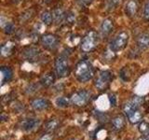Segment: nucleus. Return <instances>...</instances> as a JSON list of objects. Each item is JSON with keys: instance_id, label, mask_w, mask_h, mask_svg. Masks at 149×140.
Wrapping results in <instances>:
<instances>
[{"instance_id": "nucleus-1", "label": "nucleus", "mask_w": 149, "mask_h": 140, "mask_svg": "<svg viewBox=\"0 0 149 140\" xmlns=\"http://www.w3.org/2000/svg\"><path fill=\"white\" fill-rule=\"evenodd\" d=\"M74 75L79 82L85 83L93 78L94 69L88 61L82 60L77 64L76 69H74Z\"/></svg>"}, {"instance_id": "nucleus-2", "label": "nucleus", "mask_w": 149, "mask_h": 140, "mask_svg": "<svg viewBox=\"0 0 149 140\" xmlns=\"http://www.w3.org/2000/svg\"><path fill=\"white\" fill-rule=\"evenodd\" d=\"M128 42H129V34H128V32L121 31L114 37V39L111 41L110 49L113 51H115V52L123 50L126 47H127Z\"/></svg>"}, {"instance_id": "nucleus-3", "label": "nucleus", "mask_w": 149, "mask_h": 140, "mask_svg": "<svg viewBox=\"0 0 149 140\" xmlns=\"http://www.w3.org/2000/svg\"><path fill=\"white\" fill-rule=\"evenodd\" d=\"M98 43V34L95 31H90L84 36L81 40V50L84 52H90L97 46Z\"/></svg>"}, {"instance_id": "nucleus-4", "label": "nucleus", "mask_w": 149, "mask_h": 140, "mask_svg": "<svg viewBox=\"0 0 149 140\" xmlns=\"http://www.w3.org/2000/svg\"><path fill=\"white\" fill-rule=\"evenodd\" d=\"M55 71L59 78H64L69 75L70 67L68 64V56L63 53L55 61Z\"/></svg>"}, {"instance_id": "nucleus-5", "label": "nucleus", "mask_w": 149, "mask_h": 140, "mask_svg": "<svg viewBox=\"0 0 149 140\" xmlns=\"http://www.w3.org/2000/svg\"><path fill=\"white\" fill-rule=\"evenodd\" d=\"M112 78H113V73L110 71H102L99 74V76L95 79V87L98 90L102 91L109 85Z\"/></svg>"}, {"instance_id": "nucleus-6", "label": "nucleus", "mask_w": 149, "mask_h": 140, "mask_svg": "<svg viewBox=\"0 0 149 140\" xmlns=\"http://www.w3.org/2000/svg\"><path fill=\"white\" fill-rule=\"evenodd\" d=\"M144 98L142 96H133L129 102H127L124 106V112L127 116H130L134 111L138 110V108L143 104Z\"/></svg>"}, {"instance_id": "nucleus-7", "label": "nucleus", "mask_w": 149, "mask_h": 140, "mask_svg": "<svg viewBox=\"0 0 149 140\" xmlns=\"http://www.w3.org/2000/svg\"><path fill=\"white\" fill-rule=\"evenodd\" d=\"M91 93L86 90H80L74 93L73 96L71 97V103L73 105H76L78 106H85L88 101L90 100Z\"/></svg>"}, {"instance_id": "nucleus-8", "label": "nucleus", "mask_w": 149, "mask_h": 140, "mask_svg": "<svg viewBox=\"0 0 149 140\" xmlns=\"http://www.w3.org/2000/svg\"><path fill=\"white\" fill-rule=\"evenodd\" d=\"M41 43L46 49L54 50L59 45V38L53 34H46L41 37Z\"/></svg>"}, {"instance_id": "nucleus-9", "label": "nucleus", "mask_w": 149, "mask_h": 140, "mask_svg": "<svg viewBox=\"0 0 149 140\" xmlns=\"http://www.w3.org/2000/svg\"><path fill=\"white\" fill-rule=\"evenodd\" d=\"M114 28V22L111 19H104L102 22L100 26V33L102 36H107L111 34V32L113 31Z\"/></svg>"}, {"instance_id": "nucleus-10", "label": "nucleus", "mask_w": 149, "mask_h": 140, "mask_svg": "<svg viewBox=\"0 0 149 140\" xmlns=\"http://www.w3.org/2000/svg\"><path fill=\"white\" fill-rule=\"evenodd\" d=\"M137 47L140 51H143L149 49V34H142L137 38Z\"/></svg>"}, {"instance_id": "nucleus-11", "label": "nucleus", "mask_w": 149, "mask_h": 140, "mask_svg": "<svg viewBox=\"0 0 149 140\" xmlns=\"http://www.w3.org/2000/svg\"><path fill=\"white\" fill-rule=\"evenodd\" d=\"M138 10V4L136 1L134 0H129L126 4V7H125V11L126 14L129 16V17H133L136 15Z\"/></svg>"}, {"instance_id": "nucleus-12", "label": "nucleus", "mask_w": 149, "mask_h": 140, "mask_svg": "<svg viewBox=\"0 0 149 140\" xmlns=\"http://www.w3.org/2000/svg\"><path fill=\"white\" fill-rule=\"evenodd\" d=\"M31 105L33 108L36 110H44L47 109L49 106V103L46 99H42V98H37V99L33 100Z\"/></svg>"}, {"instance_id": "nucleus-13", "label": "nucleus", "mask_w": 149, "mask_h": 140, "mask_svg": "<svg viewBox=\"0 0 149 140\" xmlns=\"http://www.w3.org/2000/svg\"><path fill=\"white\" fill-rule=\"evenodd\" d=\"M39 55H40V50L37 48H34V47L27 48L24 50V57L29 61L38 59Z\"/></svg>"}, {"instance_id": "nucleus-14", "label": "nucleus", "mask_w": 149, "mask_h": 140, "mask_svg": "<svg viewBox=\"0 0 149 140\" xmlns=\"http://www.w3.org/2000/svg\"><path fill=\"white\" fill-rule=\"evenodd\" d=\"M52 16H53V21L56 24H60V23H62L65 20L66 14L64 13V10L63 8H55L53 10Z\"/></svg>"}, {"instance_id": "nucleus-15", "label": "nucleus", "mask_w": 149, "mask_h": 140, "mask_svg": "<svg viewBox=\"0 0 149 140\" xmlns=\"http://www.w3.org/2000/svg\"><path fill=\"white\" fill-rule=\"evenodd\" d=\"M39 125V120L38 119H27L23 121L22 128L25 131H32L36 129Z\"/></svg>"}, {"instance_id": "nucleus-16", "label": "nucleus", "mask_w": 149, "mask_h": 140, "mask_svg": "<svg viewBox=\"0 0 149 140\" xmlns=\"http://www.w3.org/2000/svg\"><path fill=\"white\" fill-rule=\"evenodd\" d=\"M54 80H55V78L53 76V74L48 73V74L44 75V76L41 78L40 84L42 86H44V87H49L50 85H52V84H53Z\"/></svg>"}, {"instance_id": "nucleus-17", "label": "nucleus", "mask_w": 149, "mask_h": 140, "mask_svg": "<svg viewBox=\"0 0 149 140\" xmlns=\"http://www.w3.org/2000/svg\"><path fill=\"white\" fill-rule=\"evenodd\" d=\"M15 44L11 41H8L7 43H5L4 45L1 46V54L3 56H9L12 54V51Z\"/></svg>"}, {"instance_id": "nucleus-18", "label": "nucleus", "mask_w": 149, "mask_h": 140, "mask_svg": "<svg viewBox=\"0 0 149 140\" xmlns=\"http://www.w3.org/2000/svg\"><path fill=\"white\" fill-rule=\"evenodd\" d=\"M1 74H2V83L3 84L10 80V79L12 78V76H13L12 70L9 67H7V66L1 67Z\"/></svg>"}, {"instance_id": "nucleus-19", "label": "nucleus", "mask_w": 149, "mask_h": 140, "mask_svg": "<svg viewBox=\"0 0 149 140\" xmlns=\"http://www.w3.org/2000/svg\"><path fill=\"white\" fill-rule=\"evenodd\" d=\"M40 18H41L42 22H43L45 25H50L51 23H52L53 16H52V13L49 10H45L42 12Z\"/></svg>"}, {"instance_id": "nucleus-20", "label": "nucleus", "mask_w": 149, "mask_h": 140, "mask_svg": "<svg viewBox=\"0 0 149 140\" xmlns=\"http://www.w3.org/2000/svg\"><path fill=\"white\" fill-rule=\"evenodd\" d=\"M128 118L132 123H137L142 120V114L139 110H136V111H134L133 113L130 114V116H128Z\"/></svg>"}, {"instance_id": "nucleus-21", "label": "nucleus", "mask_w": 149, "mask_h": 140, "mask_svg": "<svg viewBox=\"0 0 149 140\" xmlns=\"http://www.w3.org/2000/svg\"><path fill=\"white\" fill-rule=\"evenodd\" d=\"M112 123H113L115 130H120L124 125V120L122 117H116V118L113 120Z\"/></svg>"}, {"instance_id": "nucleus-22", "label": "nucleus", "mask_w": 149, "mask_h": 140, "mask_svg": "<svg viewBox=\"0 0 149 140\" xmlns=\"http://www.w3.org/2000/svg\"><path fill=\"white\" fill-rule=\"evenodd\" d=\"M3 30L6 35H11L14 33V31H15V25H14V23L11 22H7L6 24L4 25Z\"/></svg>"}, {"instance_id": "nucleus-23", "label": "nucleus", "mask_w": 149, "mask_h": 140, "mask_svg": "<svg viewBox=\"0 0 149 140\" xmlns=\"http://www.w3.org/2000/svg\"><path fill=\"white\" fill-rule=\"evenodd\" d=\"M56 105L59 107H66L69 105V100L66 97L62 96V97H58L55 101Z\"/></svg>"}, {"instance_id": "nucleus-24", "label": "nucleus", "mask_w": 149, "mask_h": 140, "mask_svg": "<svg viewBox=\"0 0 149 140\" xmlns=\"http://www.w3.org/2000/svg\"><path fill=\"white\" fill-rule=\"evenodd\" d=\"M120 3H121V0H107L106 1L107 8H108L109 10H112V9H114L118 7Z\"/></svg>"}, {"instance_id": "nucleus-25", "label": "nucleus", "mask_w": 149, "mask_h": 140, "mask_svg": "<svg viewBox=\"0 0 149 140\" xmlns=\"http://www.w3.org/2000/svg\"><path fill=\"white\" fill-rule=\"evenodd\" d=\"M114 58H115V51H113L111 49L109 51H105V52L104 53V59L106 61L111 62V61L114 60Z\"/></svg>"}, {"instance_id": "nucleus-26", "label": "nucleus", "mask_w": 149, "mask_h": 140, "mask_svg": "<svg viewBox=\"0 0 149 140\" xmlns=\"http://www.w3.org/2000/svg\"><path fill=\"white\" fill-rule=\"evenodd\" d=\"M57 126H58V121L55 120H51L50 121H49L48 124H47L46 129L49 130V131H52V130L57 128Z\"/></svg>"}, {"instance_id": "nucleus-27", "label": "nucleus", "mask_w": 149, "mask_h": 140, "mask_svg": "<svg viewBox=\"0 0 149 140\" xmlns=\"http://www.w3.org/2000/svg\"><path fill=\"white\" fill-rule=\"evenodd\" d=\"M143 17L146 21H149V0L146 2L143 7Z\"/></svg>"}, {"instance_id": "nucleus-28", "label": "nucleus", "mask_w": 149, "mask_h": 140, "mask_svg": "<svg viewBox=\"0 0 149 140\" xmlns=\"http://www.w3.org/2000/svg\"><path fill=\"white\" fill-rule=\"evenodd\" d=\"M64 21L67 22L68 23H73L74 22V14L73 12H69L68 14H66V16H65Z\"/></svg>"}, {"instance_id": "nucleus-29", "label": "nucleus", "mask_w": 149, "mask_h": 140, "mask_svg": "<svg viewBox=\"0 0 149 140\" xmlns=\"http://www.w3.org/2000/svg\"><path fill=\"white\" fill-rule=\"evenodd\" d=\"M116 96L115 94H111L109 96V101H110V104L112 106H116Z\"/></svg>"}, {"instance_id": "nucleus-30", "label": "nucleus", "mask_w": 149, "mask_h": 140, "mask_svg": "<svg viewBox=\"0 0 149 140\" xmlns=\"http://www.w3.org/2000/svg\"><path fill=\"white\" fill-rule=\"evenodd\" d=\"M81 1H82L84 4H85V5H90V4L92 3L93 0H81Z\"/></svg>"}, {"instance_id": "nucleus-31", "label": "nucleus", "mask_w": 149, "mask_h": 140, "mask_svg": "<svg viewBox=\"0 0 149 140\" xmlns=\"http://www.w3.org/2000/svg\"><path fill=\"white\" fill-rule=\"evenodd\" d=\"M41 140H50V137L49 136V135H46V136H44Z\"/></svg>"}, {"instance_id": "nucleus-32", "label": "nucleus", "mask_w": 149, "mask_h": 140, "mask_svg": "<svg viewBox=\"0 0 149 140\" xmlns=\"http://www.w3.org/2000/svg\"><path fill=\"white\" fill-rule=\"evenodd\" d=\"M138 140H149V139H147V138H144V137H141V138H139Z\"/></svg>"}, {"instance_id": "nucleus-33", "label": "nucleus", "mask_w": 149, "mask_h": 140, "mask_svg": "<svg viewBox=\"0 0 149 140\" xmlns=\"http://www.w3.org/2000/svg\"><path fill=\"white\" fill-rule=\"evenodd\" d=\"M16 1H17V2H19V1H22V0H16Z\"/></svg>"}, {"instance_id": "nucleus-34", "label": "nucleus", "mask_w": 149, "mask_h": 140, "mask_svg": "<svg viewBox=\"0 0 149 140\" xmlns=\"http://www.w3.org/2000/svg\"><path fill=\"white\" fill-rule=\"evenodd\" d=\"M148 139H149V131H148Z\"/></svg>"}]
</instances>
